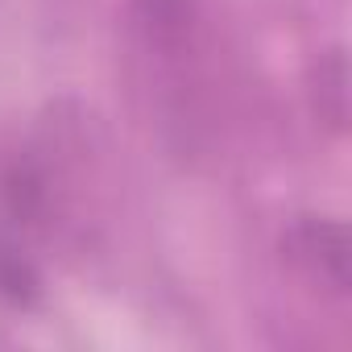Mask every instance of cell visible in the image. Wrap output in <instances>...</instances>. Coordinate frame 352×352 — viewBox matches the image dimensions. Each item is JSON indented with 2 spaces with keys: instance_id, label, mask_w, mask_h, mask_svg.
<instances>
[{
  "instance_id": "obj_2",
  "label": "cell",
  "mask_w": 352,
  "mask_h": 352,
  "mask_svg": "<svg viewBox=\"0 0 352 352\" xmlns=\"http://www.w3.org/2000/svg\"><path fill=\"white\" fill-rule=\"evenodd\" d=\"M294 257L319 278V286L344 294L348 290V245H344V228L331 220H311L294 232Z\"/></svg>"
},
{
  "instance_id": "obj_1",
  "label": "cell",
  "mask_w": 352,
  "mask_h": 352,
  "mask_svg": "<svg viewBox=\"0 0 352 352\" xmlns=\"http://www.w3.org/2000/svg\"><path fill=\"white\" fill-rule=\"evenodd\" d=\"M67 166L50 145L21 149L0 170V298L30 307L42 294L46 261L71 216Z\"/></svg>"
}]
</instances>
